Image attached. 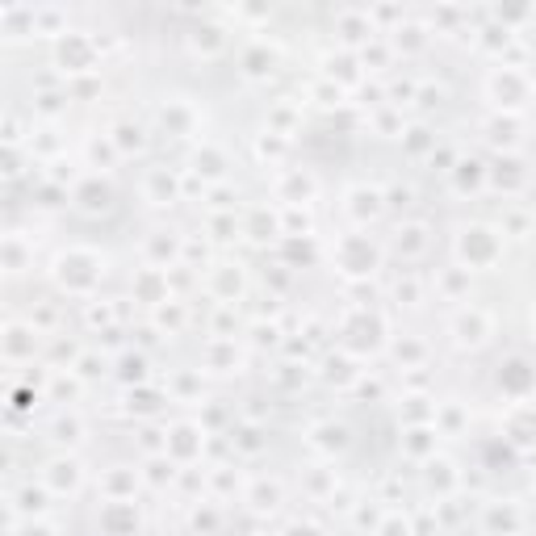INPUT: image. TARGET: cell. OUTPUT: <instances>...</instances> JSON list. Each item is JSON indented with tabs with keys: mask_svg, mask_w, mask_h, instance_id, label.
<instances>
[{
	"mask_svg": "<svg viewBox=\"0 0 536 536\" xmlns=\"http://www.w3.org/2000/svg\"><path fill=\"white\" fill-rule=\"evenodd\" d=\"M461 256H469V264H495V260H499V239H495V231H486V227L465 231Z\"/></svg>",
	"mask_w": 536,
	"mask_h": 536,
	"instance_id": "cell-1",
	"label": "cell"
},
{
	"mask_svg": "<svg viewBox=\"0 0 536 536\" xmlns=\"http://www.w3.org/2000/svg\"><path fill=\"white\" fill-rule=\"evenodd\" d=\"M453 331H457V344H469V348H478V344L486 340V331H490V323H486V314H461V319L453 323Z\"/></svg>",
	"mask_w": 536,
	"mask_h": 536,
	"instance_id": "cell-2",
	"label": "cell"
},
{
	"mask_svg": "<svg viewBox=\"0 0 536 536\" xmlns=\"http://www.w3.org/2000/svg\"><path fill=\"white\" fill-rule=\"evenodd\" d=\"M377 210H382V193H373V189H356L352 193V214L361 218V222L377 218Z\"/></svg>",
	"mask_w": 536,
	"mask_h": 536,
	"instance_id": "cell-3",
	"label": "cell"
},
{
	"mask_svg": "<svg viewBox=\"0 0 536 536\" xmlns=\"http://www.w3.org/2000/svg\"><path fill=\"white\" fill-rule=\"evenodd\" d=\"M382 532H386V536H411V528H407V524H398V520H394V524H386Z\"/></svg>",
	"mask_w": 536,
	"mask_h": 536,
	"instance_id": "cell-4",
	"label": "cell"
}]
</instances>
